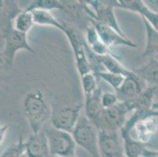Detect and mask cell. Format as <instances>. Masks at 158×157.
Masks as SVG:
<instances>
[{
	"label": "cell",
	"mask_w": 158,
	"mask_h": 157,
	"mask_svg": "<svg viewBox=\"0 0 158 157\" xmlns=\"http://www.w3.org/2000/svg\"><path fill=\"white\" fill-rule=\"evenodd\" d=\"M23 110L32 133L44 129V123L51 117L52 110L40 90L30 91L23 101Z\"/></svg>",
	"instance_id": "cell-1"
},
{
	"label": "cell",
	"mask_w": 158,
	"mask_h": 157,
	"mask_svg": "<svg viewBox=\"0 0 158 157\" xmlns=\"http://www.w3.org/2000/svg\"><path fill=\"white\" fill-rule=\"evenodd\" d=\"M14 21H9L1 23L2 39L4 40L2 58L3 62L10 67L14 64V57L18 50H27L31 54L35 53L28 43L27 34L17 31L14 27Z\"/></svg>",
	"instance_id": "cell-2"
},
{
	"label": "cell",
	"mask_w": 158,
	"mask_h": 157,
	"mask_svg": "<svg viewBox=\"0 0 158 157\" xmlns=\"http://www.w3.org/2000/svg\"><path fill=\"white\" fill-rule=\"evenodd\" d=\"M72 134L76 144L85 149L90 156L101 157L98 145L99 130L85 114H81Z\"/></svg>",
	"instance_id": "cell-3"
},
{
	"label": "cell",
	"mask_w": 158,
	"mask_h": 157,
	"mask_svg": "<svg viewBox=\"0 0 158 157\" xmlns=\"http://www.w3.org/2000/svg\"><path fill=\"white\" fill-rule=\"evenodd\" d=\"M64 26V33L69 40L74 53L76 64L80 77L92 72L91 65L87 55V42L81 30L67 21H61Z\"/></svg>",
	"instance_id": "cell-4"
},
{
	"label": "cell",
	"mask_w": 158,
	"mask_h": 157,
	"mask_svg": "<svg viewBox=\"0 0 158 157\" xmlns=\"http://www.w3.org/2000/svg\"><path fill=\"white\" fill-rule=\"evenodd\" d=\"M48 139L50 155L60 157H75L76 142L73 134L53 126L44 128Z\"/></svg>",
	"instance_id": "cell-5"
},
{
	"label": "cell",
	"mask_w": 158,
	"mask_h": 157,
	"mask_svg": "<svg viewBox=\"0 0 158 157\" xmlns=\"http://www.w3.org/2000/svg\"><path fill=\"white\" fill-rule=\"evenodd\" d=\"M132 111L129 102H119L110 109H104L98 129V130L120 131L126 123V117Z\"/></svg>",
	"instance_id": "cell-6"
},
{
	"label": "cell",
	"mask_w": 158,
	"mask_h": 157,
	"mask_svg": "<svg viewBox=\"0 0 158 157\" xmlns=\"http://www.w3.org/2000/svg\"><path fill=\"white\" fill-rule=\"evenodd\" d=\"M83 107L84 105L80 104L54 109L51 117L52 126L72 134L81 116Z\"/></svg>",
	"instance_id": "cell-7"
},
{
	"label": "cell",
	"mask_w": 158,
	"mask_h": 157,
	"mask_svg": "<svg viewBox=\"0 0 158 157\" xmlns=\"http://www.w3.org/2000/svg\"><path fill=\"white\" fill-rule=\"evenodd\" d=\"M90 6H91L94 12V18L93 20L99 23L107 25L116 30L123 36L127 37L123 30L116 21L114 13V8L118 7L117 0L109 1H86Z\"/></svg>",
	"instance_id": "cell-8"
},
{
	"label": "cell",
	"mask_w": 158,
	"mask_h": 157,
	"mask_svg": "<svg viewBox=\"0 0 158 157\" xmlns=\"http://www.w3.org/2000/svg\"><path fill=\"white\" fill-rule=\"evenodd\" d=\"M120 131L99 130L98 145L101 157H125Z\"/></svg>",
	"instance_id": "cell-9"
},
{
	"label": "cell",
	"mask_w": 158,
	"mask_h": 157,
	"mask_svg": "<svg viewBox=\"0 0 158 157\" xmlns=\"http://www.w3.org/2000/svg\"><path fill=\"white\" fill-rule=\"evenodd\" d=\"M146 88L147 86L144 81L132 71L126 76L121 86L116 90V93L120 102H132L136 100Z\"/></svg>",
	"instance_id": "cell-10"
},
{
	"label": "cell",
	"mask_w": 158,
	"mask_h": 157,
	"mask_svg": "<svg viewBox=\"0 0 158 157\" xmlns=\"http://www.w3.org/2000/svg\"><path fill=\"white\" fill-rule=\"evenodd\" d=\"M90 23L95 28L102 42L109 48L120 47V46H127L132 48L137 47V45L132 40L129 39L127 37L123 36L116 30L110 28L109 26L98 22L91 18H90Z\"/></svg>",
	"instance_id": "cell-11"
},
{
	"label": "cell",
	"mask_w": 158,
	"mask_h": 157,
	"mask_svg": "<svg viewBox=\"0 0 158 157\" xmlns=\"http://www.w3.org/2000/svg\"><path fill=\"white\" fill-rule=\"evenodd\" d=\"M25 154L28 157H48L50 155L48 139L44 129L30 135L25 142Z\"/></svg>",
	"instance_id": "cell-12"
},
{
	"label": "cell",
	"mask_w": 158,
	"mask_h": 157,
	"mask_svg": "<svg viewBox=\"0 0 158 157\" xmlns=\"http://www.w3.org/2000/svg\"><path fill=\"white\" fill-rule=\"evenodd\" d=\"M102 89L98 87L92 94L86 97L84 104L85 116L97 126V128L100 123L104 111V108L102 104Z\"/></svg>",
	"instance_id": "cell-13"
},
{
	"label": "cell",
	"mask_w": 158,
	"mask_h": 157,
	"mask_svg": "<svg viewBox=\"0 0 158 157\" xmlns=\"http://www.w3.org/2000/svg\"><path fill=\"white\" fill-rule=\"evenodd\" d=\"M133 72L144 81L147 87L158 88V60L154 57H150L146 64Z\"/></svg>",
	"instance_id": "cell-14"
},
{
	"label": "cell",
	"mask_w": 158,
	"mask_h": 157,
	"mask_svg": "<svg viewBox=\"0 0 158 157\" xmlns=\"http://www.w3.org/2000/svg\"><path fill=\"white\" fill-rule=\"evenodd\" d=\"M125 157H140L146 149V144L142 141L135 140L124 128L120 130Z\"/></svg>",
	"instance_id": "cell-15"
},
{
	"label": "cell",
	"mask_w": 158,
	"mask_h": 157,
	"mask_svg": "<svg viewBox=\"0 0 158 157\" xmlns=\"http://www.w3.org/2000/svg\"><path fill=\"white\" fill-rule=\"evenodd\" d=\"M85 31L86 42H87V46L94 54L97 56H105L108 54H113V55L116 56V54L112 53L110 48L106 47L102 42L93 24H90V25L87 26Z\"/></svg>",
	"instance_id": "cell-16"
},
{
	"label": "cell",
	"mask_w": 158,
	"mask_h": 157,
	"mask_svg": "<svg viewBox=\"0 0 158 157\" xmlns=\"http://www.w3.org/2000/svg\"><path fill=\"white\" fill-rule=\"evenodd\" d=\"M143 18L146 32V45L141 57H154L158 54V31H156L145 18Z\"/></svg>",
	"instance_id": "cell-17"
},
{
	"label": "cell",
	"mask_w": 158,
	"mask_h": 157,
	"mask_svg": "<svg viewBox=\"0 0 158 157\" xmlns=\"http://www.w3.org/2000/svg\"><path fill=\"white\" fill-rule=\"evenodd\" d=\"M98 62L100 63V64L102 67H104L109 72L123 75L126 77L132 72L126 68L120 62V60L116 58V56L113 55V54L98 56Z\"/></svg>",
	"instance_id": "cell-18"
},
{
	"label": "cell",
	"mask_w": 158,
	"mask_h": 157,
	"mask_svg": "<svg viewBox=\"0 0 158 157\" xmlns=\"http://www.w3.org/2000/svg\"><path fill=\"white\" fill-rule=\"evenodd\" d=\"M34 17L35 24L39 25L53 26L57 29L61 30L64 32V28L61 21L57 20L50 11L43 10H31Z\"/></svg>",
	"instance_id": "cell-19"
},
{
	"label": "cell",
	"mask_w": 158,
	"mask_h": 157,
	"mask_svg": "<svg viewBox=\"0 0 158 157\" xmlns=\"http://www.w3.org/2000/svg\"><path fill=\"white\" fill-rule=\"evenodd\" d=\"M35 24L34 17L31 11L23 10L18 15L15 17L14 21V27L17 31L21 33L27 34Z\"/></svg>",
	"instance_id": "cell-20"
},
{
	"label": "cell",
	"mask_w": 158,
	"mask_h": 157,
	"mask_svg": "<svg viewBox=\"0 0 158 157\" xmlns=\"http://www.w3.org/2000/svg\"><path fill=\"white\" fill-rule=\"evenodd\" d=\"M26 10L31 11L34 10H43L50 11L51 10H63L62 1L57 0H36L31 2L26 8Z\"/></svg>",
	"instance_id": "cell-21"
},
{
	"label": "cell",
	"mask_w": 158,
	"mask_h": 157,
	"mask_svg": "<svg viewBox=\"0 0 158 157\" xmlns=\"http://www.w3.org/2000/svg\"><path fill=\"white\" fill-rule=\"evenodd\" d=\"M98 79H102L105 82L110 84L114 90H117L123 84L125 80V76L123 75L114 74V73L109 72L100 71L98 72L94 73Z\"/></svg>",
	"instance_id": "cell-22"
},
{
	"label": "cell",
	"mask_w": 158,
	"mask_h": 157,
	"mask_svg": "<svg viewBox=\"0 0 158 157\" xmlns=\"http://www.w3.org/2000/svg\"><path fill=\"white\" fill-rule=\"evenodd\" d=\"M80 78H81L82 85H83V89H84L85 97H88V96L91 95L98 88V78L96 77V76L92 72L84 75V76Z\"/></svg>",
	"instance_id": "cell-23"
},
{
	"label": "cell",
	"mask_w": 158,
	"mask_h": 157,
	"mask_svg": "<svg viewBox=\"0 0 158 157\" xmlns=\"http://www.w3.org/2000/svg\"><path fill=\"white\" fill-rule=\"evenodd\" d=\"M138 13L141 14L142 17L145 18L149 24L153 26V28L158 31V13L152 10L151 9L149 8L144 2L143 1L139 7Z\"/></svg>",
	"instance_id": "cell-24"
},
{
	"label": "cell",
	"mask_w": 158,
	"mask_h": 157,
	"mask_svg": "<svg viewBox=\"0 0 158 157\" xmlns=\"http://www.w3.org/2000/svg\"><path fill=\"white\" fill-rule=\"evenodd\" d=\"M24 153H25V142L21 138L17 143L6 149L3 153L1 155V157H21Z\"/></svg>",
	"instance_id": "cell-25"
},
{
	"label": "cell",
	"mask_w": 158,
	"mask_h": 157,
	"mask_svg": "<svg viewBox=\"0 0 158 157\" xmlns=\"http://www.w3.org/2000/svg\"><path fill=\"white\" fill-rule=\"evenodd\" d=\"M119 102L120 101L116 93H112V92H103L102 93V104L104 109L113 107Z\"/></svg>",
	"instance_id": "cell-26"
},
{
	"label": "cell",
	"mask_w": 158,
	"mask_h": 157,
	"mask_svg": "<svg viewBox=\"0 0 158 157\" xmlns=\"http://www.w3.org/2000/svg\"><path fill=\"white\" fill-rule=\"evenodd\" d=\"M145 2L146 3V5L151 9L152 10L158 13V0H147L145 1Z\"/></svg>",
	"instance_id": "cell-27"
},
{
	"label": "cell",
	"mask_w": 158,
	"mask_h": 157,
	"mask_svg": "<svg viewBox=\"0 0 158 157\" xmlns=\"http://www.w3.org/2000/svg\"><path fill=\"white\" fill-rule=\"evenodd\" d=\"M148 118H158V109L150 110L149 112H147V113L143 116L142 119H148ZM142 119H141V120H142Z\"/></svg>",
	"instance_id": "cell-28"
},
{
	"label": "cell",
	"mask_w": 158,
	"mask_h": 157,
	"mask_svg": "<svg viewBox=\"0 0 158 157\" xmlns=\"http://www.w3.org/2000/svg\"><path fill=\"white\" fill-rule=\"evenodd\" d=\"M143 157H158V152L156 151H151L149 149H146L143 152Z\"/></svg>",
	"instance_id": "cell-29"
},
{
	"label": "cell",
	"mask_w": 158,
	"mask_h": 157,
	"mask_svg": "<svg viewBox=\"0 0 158 157\" xmlns=\"http://www.w3.org/2000/svg\"><path fill=\"white\" fill-rule=\"evenodd\" d=\"M158 109V101L157 102H154L153 105V109Z\"/></svg>",
	"instance_id": "cell-30"
},
{
	"label": "cell",
	"mask_w": 158,
	"mask_h": 157,
	"mask_svg": "<svg viewBox=\"0 0 158 157\" xmlns=\"http://www.w3.org/2000/svg\"><path fill=\"white\" fill-rule=\"evenodd\" d=\"M21 157H28V155H26V154L24 153V155H21Z\"/></svg>",
	"instance_id": "cell-31"
},
{
	"label": "cell",
	"mask_w": 158,
	"mask_h": 157,
	"mask_svg": "<svg viewBox=\"0 0 158 157\" xmlns=\"http://www.w3.org/2000/svg\"><path fill=\"white\" fill-rule=\"evenodd\" d=\"M48 157H60V156H55V155H50Z\"/></svg>",
	"instance_id": "cell-32"
}]
</instances>
